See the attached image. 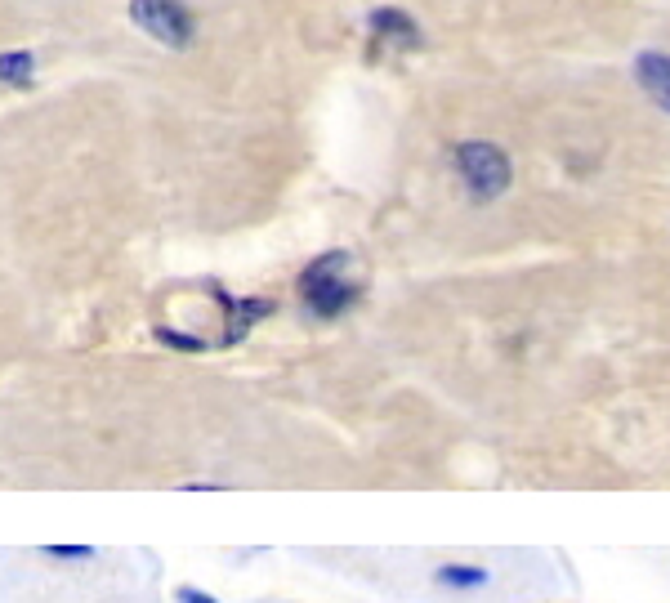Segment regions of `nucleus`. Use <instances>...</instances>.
Here are the masks:
<instances>
[{
	"label": "nucleus",
	"mask_w": 670,
	"mask_h": 603,
	"mask_svg": "<svg viewBox=\"0 0 670 603\" xmlns=\"http://www.w3.org/2000/svg\"><path fill=\"white\" fill-rule=\"evenodd\" d=\"M130 18L143 36L166 50H188L197 41V18L184 0H130Z\"/></svg>",
	"instance_id": "nucleus-3"
},
{
	"label": "nucleus",
	"mask_w": 670,
	"mask_h": 603,
	"mask_svg": "<svg viewBox=\"0 0 670 603\" xmlns=\"http://www.w3.org/2000/svg\"><path fill=\"white\" fill-rule=\"evenodd\" d=\"M367 27H371V36H376V41H389V45H402V50H407V45H420V27L411 23L407 14H402V9H376V14L367 18Z\"/></svg>",
	"instance_id": "nucleus-5"
},
{
	"label": "nucleus",
	"mask_w": 670,
	"mask_h": 603,
	"mask_svg": "<svg viewBox=\"0 0 670 603\" xmlns=\"http://www.w3.org/2000/svg\"><path fill=\"white\" fill-rule=\"evenodd\" d=\"M157 340L170 344V349H184V353H201V349H206V340H201V335H184V331H175V327H157Z\"/></svg>",
	"instance_id": "nucleus-9"
},
{
	"label": "nucleus",
	"mask_w": 670,
	"mask_h": 603,
	"mask_svg": "<svg viewBox=\"0 0 670 603\" xmlns=\"http://www.w3.org/2000/svg\"><path fill=\"white\" fill-rule=\"evenodd\" d=\"M344 268H349V255L327 251L300 273V300L313 318H340L358 304V282Z\"/></svg>",
	"instance_id": "nucleus-1"
},
{
	"label": "nucleus",
	"mask_w": 670,
	"mask_h": 603,
	"mask_svg": "<svg viewBox=\"0 0 670 603\" xmlns=\"http://www.w3.org/2000/svg\"><path fill=\"white\" fill-rule=\"evenodd\" d=\"M635 81L648 99L657 103L662 112H670V54L662 50H648L635 59Z\"/></svg>",
	"instance_id": "nucleus-4"
},
{
	"label": "nucleus",
	"mask_w": 670,
	"mask_h": 603,
	"mask_svg": "<svg viewBox=\"0 0 670 603\" xmlns=\"http://www.w3.org/2000/svg\"><path fill=\"white\" fill-rule=\"evenodd\" d=\"M36 72V59L27 50H5L0 54V81L5 85H27Z\"/></svg>",
	"instance_id": "nucleus-8"
},
{
	"label": "nucleus",
	"mask_w": 670,
	"mask_h": 603,
	"mask_svg": "<svg viewBox=\"0 0 670 603\" xmlns=\"http://www.w3.org/2000/svg\"><path fill=\"white\" fill-rule=\"evenodd\" d=\"M456 175H461V184L469 188L474 201H496L510 188L514 170H510V157H505L496 143L469 139L456 148Z\"/></svg>",
	"instance_id": "nucleus-2"
},
{
	"label": "nucleus",
	"mask_w": 670,
	"mask_h": 603,
	"mask_svg": "<svg viewBox=\"0 0 670 603\" xmlns=\"http://www.w3.org/2000/svg\"><path fill=\"white\" fill-rule=\"evenodd\" d=\"M215 295L224 300V309H228V335H224V344L242 340L251 322H260V318H268V313H273V300H228L224 291H215Z\"/></svg>",
	"instance_id": "nucleus-6"
},
{
	"label": "nucleus",
	"mask_w": 670,
	"mask_h": 603,
	"mask_svg": "<svg viewBox=\"0 0 670 603\" xmlns=\"http://www.w3.org/2000/svg\"><path fill=\"white\" fill-rule=\"evenodd\" d=\"M434 581L447 590H478L487 586V568H478V563H443L434 572Z\"/></svg>",
	"instance_id": "nucleus-7"
},
{
	"label": "nucleus",
	"mask_w": 670,
	"mask_h": 603,
	"mask_svg": "<svg viewBox=\"0 0 670 603\" xmlns=\"http://www.w3.org/2000/svg\"><path fill=\"white\" fill-rule=\"evenodd\" d=\"M179 599H184V603H215L206 590H179Z\"/></svg>",
	"instance_id": "nucleus-11"
},
{
	"label": "nucleus",
	"mask_w": 670,
	"mask_h": 603,
	"mask_svg": "<svg viewBox=\"0 0 670 603\" xmlns=\"http://www.w3.org/2000/svg\"><path fill=\"white\" fill-rule=\"evenodd\" d=\"M45 554H54V559H90V545H45Z\"/></svg>",
	"instance_id": "nucleus-10"
}]
</instances>
